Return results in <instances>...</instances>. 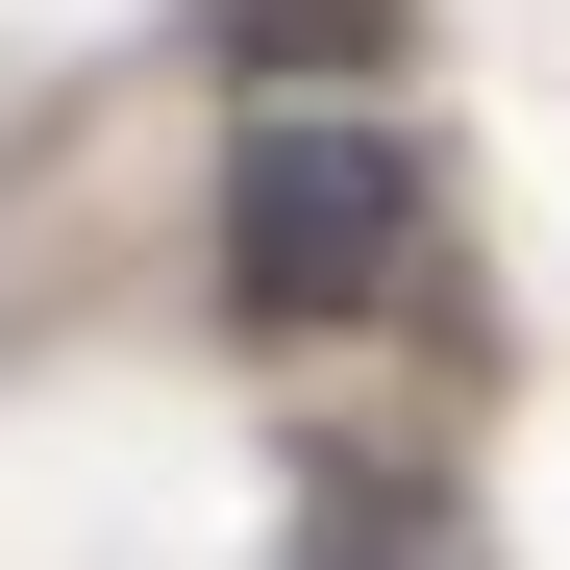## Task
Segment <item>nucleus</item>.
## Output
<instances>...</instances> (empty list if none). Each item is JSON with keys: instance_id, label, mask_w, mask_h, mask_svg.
Returning <instances> with one entry per match:
<instances>
[{"instance_id": "2", "label": "nucleus", "mask_w": 570, "mask_h": 570, "mask_svg": "<svg viewBox=\"0 0 570 570\" xmlns=\"http://www.w3.org/2000/svg\"><path fill=\"white\" fill-rule=\"evenodd\" d=\"M224 50L273 75V100H298V75L347 100V75H397V0H224Z\"/></svg>"}, {"instance_id": "1", "label": "nucleus", "mask_w": 570, "mask_h": 570, "mask_svg": "<svg viewBox=\"0 0 570 570\" xmlns=\"http://www.w3.org/2000/svg\"><path fill=\"white\" fill-rule=\"evenodd\" d=\"M397 298H422V149L372 125V100H273L224 149V323L347 347V323H397Z\"/></svg>"}, {"instance_id": "3", "label": "nucleus", "mask_w": 570, "mask_h": 570, "mask_svg": "<svg viewBox=\"0 0 570 570\" xmlns=\"http://www.w3.org/2000/svg\"><path fill=\"white\" fill-rule=\"evenodd\" d=\"M347 570H471V546L446 521H347Z\"/></svg>"}]
</instances>
